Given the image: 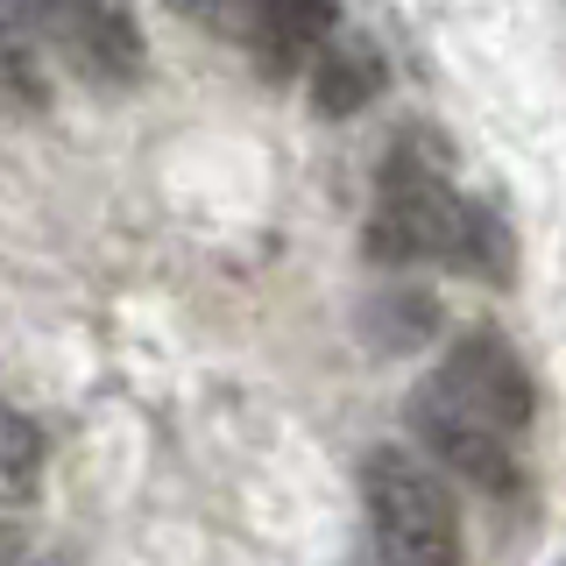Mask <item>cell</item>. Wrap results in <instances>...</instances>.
Here are the masks:
<instances>
[{
    "label": "cell",
    "mask_w": 566,
    "mask_h": 566,
    "mask_svg": "<svg viewBox=\"0 0 566 566\" xmlns=\"http://www.w3.org/2000/svg\"><path fill=\"white\" fill-rule=\"evenodd\" d=\"M460 206H468V191H453L447 142L424 128H403L376 170V206H368V227H361L368 262H382V270L447 262Z\"/></svg>",
    "instance_id": "1"
},
{
    "label": "cell",
    "mask_w": 566,
    "mask_h": 566,
    "mask_svg": "<svg viewBox=\"0 0 566 566\" xmlns=\"http://www.w3.org/2000/svg\"><path fill=\"white\" fill-rule=\"evenodd\" d=\"M361 510H368V538H376V566H468V553H460V503L424 453L368 447Z\"/></svg>",
    "instance_id": "2"
},
{
    "label": "cell",
    "mask_w": 566,
    "mask_h": 566,
    "mask_svg": "<svg viewBox=\"0 0 566 566\" xmlns=\"http://www.w3.org/2000/svg\"><path fill=\"white\" fill-rule=\"evenodd\" d=\"M14 14L35 35V50L85 85H135L149 64L142 29L120 0H14Z\"/></svg>",
    "instance_id": "3"
},
{
    "label": "cell",
    "mask_w": 566,
    "mask_h": 566,
    "mask_svg": "<svg viewBox=\"0 0 566 566\" xmlns=\"http://www.w3.org/2000/svg\"><path fill=\"white\" fill-rule=\"evenodd\" d=\"M432 382L447 389L453 403H468L474 418H489L495 432H510V439L538 418V382H531L524 354L510 347L495 326H468V333H460V340L447 347V361L432 368Z\"/></svg>",
    "instance_id": "4"
},
{
    "label": "cell",
    "mask_w": 566,
    "mask_h": 566,
    "mask_svg": "<svg viewBox=\"0 0 566 566\" xmlns=\"http://www.w3.org/2000/svg\"><path fill=\"white\" fill-rule=\"evenodd\" d=\"M411 432H418V447L439 460L447 474H460L468 489H482V495H517V453H510V432H495L489 418H474L468 403H453L439 382H424L418 397H411Z\"/></svg>",
    "instance_id": "5"
},
{
    "label": "cell",
    "mask_w": 566,
    "mask_h": 566,
    "mask_svg": "<svg viewBox=\"0 0 566 566\" xmlns=\"http://www.w3.org/2000/svg\"><path fill=\"white\" fill-rule=\"evenodd\" d=\"M340 29V0H255L248 8V29H241V50L255 57L262 78H297L318 43Z\"/></svg>",
    "instance_id": "6"
},
{
    "label": "cell",
    "mask_w": 566,
    "mask_h": 566,
    "mask_svg": "<svg viewBox=\"0 0 566 566\" xmlns=\"http://www.w3.org/2000/svg\"><path fill=\"white\" fill-rule=\"evenodd\" d=\"M382 85H389V64H382L376 35H361V29H333L326 43H318V57L305 64V99H312L318 120L368 114V106L382 99Z\"/></svg>",
    "instance_id": "7"
},
{
    "label": "cell",
    "mask_w": 566,
    "mask_h": 566,
    "mask_svg": "<svg viewBox=\"0 0 566 566\" xmlns=\"http://www.w3.org/2000/svg\"><path fill=\"white\" fill-rule=\"evenodd\" d=\"M447 270L474 276V283H495V291L517 276V234H510V220H503L489 199H468V206H460L453 248H447Z\"/></svg>",
    "instance_id": "8"
},
{
    "label": "cell",
    "mask_w": 566,
    "mask_h": 566,
    "mask_svg": "<svg viewBox=\"0 0 566 566\" xmlns=\"http://www.w3.org/2000/svg\"><path fill=\"white\" fill-rule=\"evenodd\" d=\"M50 106V71L22 14L0 8V114H43Z\"/></svg>",
    "instance_id": "9"
},
{
    "label": "cell",
    "mask_w": 566,
    "mask_h": 566,
    "mask_svg": "<svg viewBox=\"0 0 566 566\" xmlns=\"http://www.w3.org/2000/svg\"><path fill=\"white\" fill-rule=\"evenodd\" d=\"M43 489V432L29 418L0 411V510H22Z\"/></svg>",
    "instance_id": "10"
},
{
    "label": "cell",
    "mask_w": 566,
    "mask_h": 566,
    "mask_svg": "<svg viewBox=\"0 0 566 566\" xmlns=\"http://www.w3.org/2000/svg\"><path fill=\"white\" fill-rule=\"evenodd\" d=\"M432 326H439V297L411 291V283H397V291H382L376 305H368V333H376L382 347H418Z\"/></svg>",
    "instance_id": "11"
},
{
    "label": "cell",
    "mask_w": 566,
    "mask_h": 566,
    "mask_svg": "<svg viewBox=\"0 0 566 566\" xmlns=\"http://www.w3.org/2000/svg\"><path fill=\"white\" fill-rule=\"evenodd\" d=\"M164 8L177 14V22H191V29L220 35V43H241L248 8H255V0H164Z\"/></svg>",
    "instance_id": "12"
},
{
    "label": "cell",
    "mask_w": 566,
    "mask_h": 566,
    "mask_svg": "<svg viewBox=\"0 0 566 566\" xmlns=\"http://www.w3.org/2000/svg\"><path fill=\"white\" fill-rule=\"evenodd\" d=\"M14 553H22V545H14V524H0V566H14Z\"/></svg>",
    "instance_id": "13"
},
{
    "label": "cell",
    "mask_w": 566,
    "mask_h": 566,
    "mask_svg": "<svg viewBox=\"0 0 566 566\" xmlns=\"http://www.w3.org/2000/svg\"><path fill=\"white\" fill-rule=\"evenodd\" d=\"M35 566H64V559H35Z\"/></svg>",
    "instance_id": "14"
}]
</instances>
